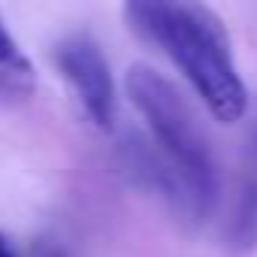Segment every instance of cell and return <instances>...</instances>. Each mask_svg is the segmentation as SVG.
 Here are the masks:
<instances>
[{
    "label": "cell",
    "instance_id": "cell-1",
    "mask_svg": "<svg viewBox=\"0 0 257 257\" xmlns=\"http://www.w3.org/2000/svg\"><path fill=\"white\" fill-rule=\"evenodd\" d=\"M134 34L158 46L191 82L215 121L236 124L248 109V88L236 70L224 22L203 4L137 0L124 7Z\"/></svg>",
    "mask_w": 257,
    "mask_h": 257
},
{
    "label": "cell",
    "instance_id": "cell-2",
    "mask_svg": "<svg viewBox=\"0 0 257 257\" xmlns=\"http://www.w3.org/2000/svg\"><path fill=\"white\" fill-rule=\"evenodd\" d=\"M124 85L131 103L149 124L158 155L182 182L185 197L191 203V218L206 221L215 209L221 179L215 152L191 103L167 76H161L155 67L146 64H134L127 70Z\"/></svg>",
    "mask_w": 257,
    "mask_h": 257
},
{
    "label": "cell",
    "instance_id": "cell-3",
    "mask_svg": "<svg viewBox=\"0 0 257 257\" xmlns=\"http://www.w3.org/2000/svg\"><path fill=\"white\" fill-rule=\"evenodd\" d=\"M55 64L70 82L85 115L100 131H112L118 118V94L100 43L88 34H70L55 46Z\"/></svg>",
    "mask_w": 257,
    "mask_h": 257
},
{
    "label": "cell",
    "instance_id": "cell-4",
    "mask_svg": "<svg viewBox=\"0 0 257 257\" xmlns=\"http://www.w3.org/2000/svg\"><path fill=\"white\" fill-rule=\"evenodd\" d=\"M37 85V73L13 34L0 19V94L4 97H28Z\"/></svg>",
    "mask_w": 257,
    "mask_h": 257
},
{
    "label": "cell",
    "instance_id": "cell-5",
    "mask_svg": "<svg viewBox=\"0 0 257 257\" xmlns=\"http://www.w3.org/2000/svg\"><path fill=\"white\" fill-rule=\"evenodd\" d=\"M227 242L236 251L257 245V179H248V185L239 191L236 212H233L230 230H227Z\"/></svg>",
    "mask_w": 257,
    "mask_h": 257
},
{
    "label": "cell",
    "instance_id": "cell-6",
    "mask_svg": "<svg viewBox=\"0 0 257 257\" xmlns=\"http://www.w3.org/2000/svg\"><path fill=\"white\" fill-rule=\"evenodd\" d=\"M0 257H19V251L13 248V242H10L4 233H0Z\"/></svg>",
    "mask_w": 257,
    "mask_h": 257
},
{
    "label": "cell",
    "instance_id": "cell-7",
    "mask_svg": "<svg viewBox=\"0 0 257 257\" xmlns=\"http://www.w3.org/2000/svg\"><path fill=\"white\" fill-rule=\"evenodd\" d=\"M251 152H254V164H257V131H254V140H251ZM257 170V167H254ZM257 179V176H254Z\"/></svg>",
    "mask_w": 257,
    "mask_h": 257
}]
</instances>
